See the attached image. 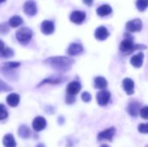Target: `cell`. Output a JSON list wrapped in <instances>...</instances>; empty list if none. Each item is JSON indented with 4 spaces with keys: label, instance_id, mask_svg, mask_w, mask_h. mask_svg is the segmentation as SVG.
Returning <instances> with one entry per match:
<instances>
[{
    "label": "cell",
    "instance_id": "5bb4252c",
    "mask_svg": "<svg viewBox=\"0 0 148 147\" xmlns=\"http://www.w3.org/2000/svg\"><path fill=\"white\" fill-rule=\"evenodd\" d=\"M82 89V85L78 81H72L67 87V94L71 95L77 94Z\"/></svg>",
    "mask_w": 148,
    "mask_h": 147
},
{
    "label": "cell",
    "instance_id": "6da1fadb",
    "mask_svg": "<svg viewBox=\"0 0 148 147\" xmlns=\"http://www.w3.org/2000/svg\"><path fill=\"white\" fill-rule=\"evenodd\" d=\"M43 62L57 71L66 72L73 66L74 60L67 56H53L47 58Z\"/></svg>",
    "mask_w": 148,
    "mask_h": 147
},
{
    "label": "cell",
    "instance_id": "e575fe53",
    "mask_svg": "<svg viewBox=\"0 0 148 147\" xmlns=\"http://www.w3.org/2000/svg\"><path fill=\"white\" fill-rule=\"evenodd\" d=\"M36 147H45V146L43 144H39V145L36 146Z\"/></svg>",
    "mask_w": 148,
    "mask_h": 147
},
{
    "label": "cell",
    "instance_id": "1f68e13d",
    "mask_svg": "<svg viewBox=\"0 0 148 147\" xmlns=\"http://www.w3.org/2000/svg\"><path fill=\"white\" fill-rule=\"evenodd\" d=\"M9 30H10V28L6 23H1L0 24V33L5 34V33L9 32Z\"/></svg>",
    "mask_w": 148,
    "mask_h": 147
},
{
    "label": "cell",
    "instance_id": "4fadbf2b",
    "mask_svg": "<svg viewBox=\"0 0 148 147\" xmlns=\"http://www.w3.org/2000/svg\"><path fill=\"white\" fill-rule=\"evenodd\" d=\"M83 51V47L80 43H71L68 49V55L70 56L80 55Z\"/></svg>",
    "mask_w": 148,
    "mask_h": 147
},
{
    "label": "cell",
    "instance_id": "4316f807",
    "mask_svg": "<svg viewBox=\"0 0 148 147\" xmlns=\"http://www.w3.org/2000/svg\"><path fill=\"white\" fill-rule=\"evenodd\" d=\"M7 117H8V112L6 107L3 104H0V120H5Z\"/></svg>",
    "mask_w": 148,
    "mask_h": 147
},
{
    "label": "cell",
    "instance_id": "836d02e7",
    "mask_svg": "<svg viewBox=\"0 0 148 147\" xmlns=\"http://www.w3.org/2000/svg\"><path fill=\"white\" fill-rule=\"evenodd\" d=\"M84 3H86L87 5H91L93 3V0H83Z\"/></svg>",
    "mask_w": 148,
    "mask_h": 147
},
{
    "label": "cell",
    "instance_id": "44dd1931",
    "mask_svg": "<svg viewBox=\"0 0 148 147\" xmlns=\"http://www.w3.org/2000/svg\"><path fill=\"white\" fill-rule=\"evenodd\" d=\"M96 12L100 16H106L112 12V8L108 4H103L97 9Z\"/></svg>",
    "mask_w": 148,
    "mask_h": 147
},
{
    "label": "cell",
    "instance_id": "f546056e",
    "mask_svg": "<svg viewBox=\"0 0 148 147\" xmlns=\"http://www.w3.org/2000/svg\"><path fill=\"white\" fill-rule=\"evenodd\" d=\"M138 130L140 133H144L147 134L148 133V125L147 124H140L139 125Z\"/></svg>",
    "mask_w": 148,
    "mask_h": 147
},
{
    "label": "cell",
    "instance_id": "ba28073f",
    "mask_svg": "<svg viewBox=\"0 0 148 147\" xmlns=\"http://www.w3.org/2000/svg\"><path fill=\"white\" fill-rule=\"evenodd\" d=\"M111 98V94L107 90H102V91H100L97 95H96V100H97V102L100 106L101 107H104L106 106L109 100Z\"/></svg>",
    "mask_w": 148,
    "mask_h": 147
},
{
    "label": "cell",
    "instance_id": "3957f363",
    "mask_svg": "<svg viewBox=\"0 0 148 147\" xmlns=\"http://www.w3.org/2000/svg\"><path fill=\"white\" fill-rule=\"evenodd\" d=\"M32 35H33V32L30 29L27 28V27H24V28H21L19 29L16 33V37L17 39V41L21 43H24V44H27L30 39L32 38Z\"/></svg>",
    "mask_w": 148,
    "mask_h": 147
},
{
    "label": "cell",
    "instance_id": "52a82bcc",
    "mask_svg": "<svg viewBox=\"0 0 148 147\" xmlns=\"http://www.w3.org/2000/svg\"><path fill=\"white\" fill-rule=\"evenodd\" d=\"M23 10L24 13L28 16H35L37 12V7L36 3L34 0H28L25 2L23 5Z\"/></svg>",
    "mask_w": 148,
    "mask_h": 147
},
{
    "label": "cell",
    "instance_id": "cb8c5ba5",
    "mask_svg": "<svg viewBox=\"0 0 148 147\" xmlns=\"http://www.w3.org/2000/svg\"><path fill=\"white\" fill-rule=\"evenodd\" d=\"M23 23V19L21 16H13L11 18H10L9 20V24L10 27L12 28H16L19 25H21Z\"/></svg>",
    "mask_w": 148,
    "mask_h": 147
},
{
    "label": "cell",
    "instance_id": "8d00e7d4",
    "mask_svg": "<svg viewBox=\"0 0 148 147\" xmlns=\"http://www.w3.org/2000/svg\"><path fill=\"white\" fill-rule=\"evenodd\" d=\"M4 1H5V0H0V3H3Z\"/></svg>",
    "mask_w": 148,
    "mask_h": 147
},
{
    "label": "cell",
    "instance_id": "d590c367",
    "mask_svg": "<svg viewBox=\"0 0 148 147\" xmlns=\"http://www.w3.org/2000/svg\"><path fill=\"white\" fill-rule=\"evenodd\" d=\"M101 147H109L108 146H107V145H103V146H101Z\"/></svg>",
    "mask_w": 148,
    "mask_h": 147
},
{
    "label": "cell",
    "instance_id": "9a60e30c",
    "mask_svg": "<svg viewBox=\"0 0 148 147\" xmlns=\"http://www.w3.org/2000/svg\"><path fill=\"white\" fill-rule=\"evenodd\" d=\"M123 88L128 95H131L134 93V82L130 78H126L123 80Z\"/></svg>",
    "mask_w": 148,
    "mask_h": 147
},
{
    "label": "cell",
    "instance_id": "f1b7e54d",
    "mask_svg": "<svg viewBox=\"0 0 148 147\" xmlns=\"http://www.w3.org/2000/svg\"><path fill=\"white\" fill-rule=\"evenodd\" d=\"M140 114L141 116V118H143L144 120H147L148 119V107H144L141 109H140Z\"/></svg>",
    "mask_w": 148,
    "mask_h": 147
},
{
    "label": "cell",
    "instance_id": "7a4b0ae2",
    "mask_svg": "<svg viewBox=\"0 0 148 147\" xmlns=\"http://www.w3.org/2000/svg\"><path fill=\"white\" fill-rule=\"evenodd\" d=\"M19 66L20 63L16 62H4L0 65V71L8 79H11V77L15 75V69H16Z\"/></svg>",
    "mask_w": 148,
    "mask_h": 147
},
{
    "label": "cell",
    "instance_id": "83f0119b",
    "mask_svg": "<svg viewBox=\"0 0 148 147\" xmlns=\"http://www.w3.org/2000/svg\"><path fill=\"white\" fill-rule=\"evenodd\" d=\"M12 88L8 86L4 81H3L1 79H0V92H7V91H10L11 90Z\"/></svg>",
    "mask_w": 148,
    "mask_h": 147
},
{
    "label": "cell",
    "instance_id": "277c9868",
    "mask_svg": "<svg viewBox=\"0 0 148 147\" xmlns=\"http://www.w3.org/2000/svg\"><path fill=\"white\" fill-rule=\"evenodd\" d=\"M142 47H146V46H143V45H138V44H134V42H133L132 39H129V38H127L125 40H123L120 45V49L126 53V54H130L132 52H134V50H137V49H140V48Z\"/></svg>",
    "mask_w": 148,
    "mask_h": 147
},
{
    "label": "cell",
    "instance_id": "9c48e42d",
    "mask_svg": "<svg viewBox=\"0 0 148 147\" xmlns=\"http://www.w3.org/2000/svg\"><path fill=\"white\" fill-rule=\"evenodd\" d=\"M86 18V14L80 10H75L70 15V21L75 24H82Z\"/></svg>",
    "mask_w": 148,
    "mask_h": 147
},
{
    "label": "cell",
    "instance_id": "e0dca14e",
    "mask_svg": "<svg viewBox=\"0 0 148 147\" xmlns=\"http://www.w3.org/2000/svg\"><path fill=\"white\" fill-rule=\"evenodd\" d=\"M143 60H144V54L140 52L137 55H133L131 60H130V62L134 67L140 68L143 64Z\"/></svg>",
    "mask_w": 148,
    "mask_h": 147
},
{
    "label": "cell",
    "instance_id": "4dcf8cb0",
    "mask_svg": "<svg viewBox=\"0 0 148 147\" xmlns=\"http://www.w3.org/2000/svg\"><path fill=\"white\" fill-rule=\"evenodd\" d=\"M82 101H85V102H89V101L92 100V96H91V94H90L89 93L84 92V93L82 94Z\"/></svg>",
    "mask_w": 148,
    "mask_h": 147
},
{
    "label": "cell",
    "instance_id": "8fae6325",
    "mask_svg": "<svg viewBox=\"0 0 148 147\" xmlns=\"http://www.w3.org/2000/svg\"><path fill=\"white\" fill-rule=\"evenodd\" d=\"M41 30L44 35H50L55 30V25L52 21L45 20L41 24Z\"/></svg>",
    "mask_w": 148,
    "mask_h": 147
},
{
    "label": "cell",
    "instance_id": "30bf717a",
    "mask_svg": "<svg viewBox=\"0 0 148 147\" xmlns=\"http://www.w3.org/2000/svg\"><path fill=\"white\" fill-rule=\"evenodd\" d=\"M46 126H47L46 120L41 116L35 118L32 122V127L36 132H41L42 130H43L46 127Z\"/></svg>",
    "mask_w": 148,
    "mask_h": 147
},
{
    "label": "cell",
    "instance_id": "5b68a950",
    "mask_svg": "<svg viewBox=\"0 0 148 147\" xmlns=\"http://www.w3.org/2000/svg\"><path fill=\"white\" fill-rule=\"evenodd\" d=\"M143 24H142V21L140 19H134V20H130L126 24V28L128 31L130 32H138L140 31L142 29Z\"/></svg>",
    "mask_w": 148,
    "mask_h": 147
},
{
    "label": "cell",
    "instance_id": "ac0fdd59",
    "mask_svg": "<svg viewBox=\"0 0 148 147\" xmlns=\"http://www.w3.org/2000/svg\"><path fill=\"white\" fill-rule=\"evenodd\" d=\"M13 55H14L13 50L10 48L5 47L3 42L0 40V57L8 58V57L13 56Z\"/></svg>",
    "mask_w": 148,
    "mask_h": 147
},
{
    "label": "cell",
    "instance_id": "7402d4cb",
    "mask_svg": "<svg viewBox=\"0 0 148 147\" xmlns=\"http://www.w3.org/2000/svg\"><path fill=\"white\" fill-rule=\"evenodd\" d=\"M3 144L4 147H16V143L15 141V139L12 134H6L3 137Z\"/></svg>",
    "mask_w": 148,
    "mask_h": 147
},
{
    "label": "cell",
    "instance_id": "603a6c76",
    "mask_svg": "<svg viewBox=\"0 0 148 147\" xmlns=\"http://www.w3.org/2000/svg\"><path fill=\"white\" fill-rule=\"evenodd\" d=\"M108 86L107 80L102 76H98L95 79V88L98 89H104Z\"/></svg>",
    "mask_w": 148,
    "mask_h": 147
},
{
    "label": "cell",
    "instance_id": "ffe728a7",
    "mask_svg": "<svg viewBox=\"0 0 148 147\" xmlns=\"http://www.w3.org/2000/svg\"><path fill=\"white\" fill-rule=\"evenodd\" d=\"M18 136L22 139H28L30 137L31 135V132H30V129L25 126V125H22L20 126V127L18 128Z\"/></svg>",
    "mask_w": 148,
    "mask_h": 147
},
{
    "label": "cell",
    "instance_id": "484cf974",
    "mask_svg": "<svg viewBox=\"0 0 148 147\" xmlns=\"http://www.w3.org/2000/svg\"><path fill=\"white\" fill-rule=\"evenodd\" d=\"M148 5V0H137L136 6L140 11H144L147 10Z\"/></svg>",
    "mask_w": 148,
    "mask_h": 147
},
{
    "label": "cell",
    "instance_id": "d6a6232c",
    "mask_svg": "<svg viewBox=\"0 0 148 147\" xmlns=\"http://www.w3.org/2000/svg\"><path fill=\"white\" fill-rule=\"evenodd\" d=\"M75 101V95H71V94H68L66 97V102L68 104H73Z\"/></svg>",
    "mask_w": 148,
    "mask_h": 147
},
{
    "label": "cell",
    "instance_id": "2e32d148",
    "mask_svg": "<svg viewBox=\"0 0 148 147\" xmlns=\"http://www.w3.org/2000/svg\"><path fill=\"white\" fill-rule=\"evenodd\" d=\"M140 104L139 102H136V101H133V102H130L127 106V112L128 113L133 116V117H136L140 112Z\"/></svg>",
    "mask_w": 148,
    "mask_h": 147
},
{
    "label": "cell",
    "instance_id": "d6986e66",
    "mask_svg": "<svg viewBox=\"0 0 148 147\" xmlns=\"http://www.w3.org/2000/svg\"><path fill=\"white\" fill-rule=\"evenodd\" d=\"M6 101L8 103L9 106L15 107L19 104L20 101V96L17 94H10L7 96L6 98Z\"/></svg>",
    "mask_w": 148,
    "mask_h": 147
},
{
    "label": "cell",
    "instance_id": "8992f818",
    "mask_svg": "<svg viewBox=\"0 0 148 147\" xmlns=\"http://www.w3.org/2000/svg\"><path fill=\"white\" fill-rule=\"evenodd\" d=\"M115 128L114 127H110V128H108L102 132H101L99 134H98V140L101 141V140H108V141H111L115 134Z\"/></svg>",
    "mask_w": 148,
    "mask_h": 147
},
{
    "label": "cell",
    "instance_id": "d4e9b609",
    "mask_svg": "<svg viewBox=\"0 0 148 147\" xmlns=\"http://www.w3.org/2000/svg\"><path fill=\"white\" fill-rule=\"evenodd\" d=\"M62 81H63L62 77H49V78H47L44 81H42L40 83L39 87L42 86V85H44L46 83H49V84H59V83H61Z\"/></svg>",
    "mask_w": 148,
    "mask_h": 147
},
{
    "label": "cell",
    "instance_id": "7c38bea8",
    "mask_svg": "<svg viewBox=\"0 0 148 147\" xmlns=\"http://www.w3.org/2000/svg\"><path fill=\"white\" fill-rule=\"evenodd\" d=\"M95 36L96 39H98L100 41H104L109 36V32L106 27L100 26L96 29V30L95 32Z\"/></svg>",
    "mask_w": 148,
    "mask_h": 147
}]
</instances>
